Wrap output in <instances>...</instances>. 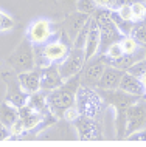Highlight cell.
<instances>
[{
  "label": "cell",
  "mask_w": 146,
  "mask_h": 147,
  "mask_svg": "<svg viewBox=\"0 0 146 147\" xmlns=\"http://www.w3.org/2000/svg\"><path fill=\"white\" fill-rule=\"evenodd\" d=\"M79 85H81V74L78 73L72 78L65 79L58 88H54V90L47 93L48 109L58 119L64 118V112L70 105L75 104L76 91H78V87Z\"/></svg>",
  "instance_id": "obj_1"
},
{
  "label": "cell",
  "mask_w": 146,
  "mask_h": 147,
  "mask_svg": "<svg viewBox=\"0 0 146 147\" xmlns=\"http://www.w3.org/2000/svg\"><path fill=\"white\" fill-rule=\"evenodd\" d=\"M100 91L104 105L107 107H113L115 110V130H117V138L123 140L124 138V130H126V112L134 102L137 101L140 96H134L129 94L126 91L120 90V88H113V90H103V88H96Z\"/></svg>",
  "instance_id": "obj_2"
},
{
  "label": "cell",
  "mask_w": 146,
  "mask_h": 147,
  "mask_svg": "<svg viewBox=\"0 0 146 147\" xmlns=\"http://www.w3.org/2000/svg\"><path fill=\"white\" fill-rule=\"evenodd\" d=\"M93 20L96 22L98 30H100V48L98 53H104L112 43H117L123 37V34L120 33V30L117 28V25L109 16V9L106 8H96V11L92 14Z\"/></svg>",
  "instance_id": "obj_3"
},
{
  "label": "cell",
  "mask_w": 146,
  "mask_h": 147,
  "mask_svg": "<svg viewBox=\"0 0 146 147\" xmlns=\"http://www.w3.org/2000/svg\"><path fill=\"white\" fill-rule=\"evenodd\" d=\"M75 104H76V107H78L79 115L90 116V118H98L103 113V110L106 109L104 101H103L100 91H98L96 88L84 87V85L78 87Z\"/></svg>",
  "instance_id": "obj_4"
},
{
  "label": "cell",
  "mask_w": 146,
  "mask_h": 147,
  "mask_svg": "<svg viewBox=\"0 0 146 147\" xmlns=\"http://www.w3.org/2000/svg\"><path fill=\"white\" fill-rule=\"evenodd\" d=\"M6 62L16 73H22V71H28L36 68V53H34L33 43L28 39L23 40L16 47V50L8 56Z\"/></svg>",
  "instance_id": "obj_5"
},
{
  "label": "cell",
  "mask_w": 146,
  "mask_h": 147,
  "mask_svg": "<svg viewBox=\"0 0 146 147\" xmlns=\"http://www.w3.org/2000/svg\"><path fill=\"white\" fill-rule=\"evenodd\" d=\"M89 17H90L89 14L79 13V11H73L70 14H65L64 20L59 22L58 25H53L58 30V37L67 43H70V45H73V40L76 39L79 30L89 20Z\"/></svg>",
  "instance_id": "obj_6"
},
{
  "label": "cell",
  "mask_w": 146,
  "mask_h": 147,
  "mask_svg": "<svg viewBox=\"0 0 146 147\" xmlns=\"http://www.w3.org/2000/svg\"><path fill=\"white\" fill-rule=\"evenodd\" d=\"M146 129V99L141 96L128 109L126 112V130L124 138L134 132Z\"/></svg>",
  "instance_id": "obj_7"
},
{
  "label": "cell",
  "mask_w": 146,
  "mask_h": 147,
  "mask_svg": "<svg viewBox=\"0 0 146 147\" xmlns=\"http://www.w3.org/2000/svg\"><path fill=\"white\" fill-rule=\"evenodd\" d=\"M76 130V136L82 141L87 140H103V129H101V122L96 118H90V116H84L79 115L75 121L72 122Z\"/></svg>",
  "instance_id": "obj_8"
},
{
  "label": "cell",
  "mask_w": 146,
  "mask_h": 147,
  "mask_svg": "<svg viewBox=\"0 0 146 147\" xmlns=\"http://www.w3.org/2000/svg\"><path fill=\"white\" fill-rule=\"evenodd\" d=\"M2 79L6 85V96H5V101L11 102L14 107H22L28 102V96L23 88L20 87V82L17 79V73H11V71H3L2 73Z\"/></svg>",
  "instance_id": "obj_9"
},
{
  "label": "cell",
  "mask_w": 146,
  "mask_h": 147,
  "mask_svg": "<svg viewBox=\"0 0 146 147\" xmlns=\"http://www.w3.org/2000/svg\"><path fill=\"white\" fill-rule=\"evenodd\" d=\"M106 62L103 59L101 53H96L93 57H90L89 61H86L84 67L81 70V85L84 87H92V88H96V84L100 81L103 71H104Z\"/></svg>",
  "instance_id": "obj_10"
},
{
  "label": "cell",
  "mask_w": 146,
  "mask_h": 147,
  "mask_svg": "<svg viewBox=\"0 0 146 147\" xmlns=\"http://www.w3.org/2000/svg\"><path fill=\"white\" fill-rule=\"evenodd\" d=\"M53 36H54L53 23L48 19H44V17L33 20L28 26V31H26V39L33 45H37V47L45 45L48 40H51Z\"/></svg>",
  "instance_id": "obj_11"
},
{
  "label": "cell",
  "mask_w": 146,
  "mask_h": 147,
  "mask_svg": "<svg viewBox=\"0 0 146 147\" xmlns=\"http://www.w3.org/2000/svg\"><path fill=\"white\" fill-rule=\"evenodd\" d=\"M84 63H86L84 48H75V47H72L69 54L65 56V59L58 63V68L62 78L69 79V78L75 76V74L81 73Z\"/></svg>",
  "instance_id": "obj_12"
},
{
  "label": "cell",
  "mask_w": 146,
  "mask_h": 147,
  "mask_svg": "<svg viewBox=\"0 0 146 147\" xmlns=\"http://www.w3.org/2000/svg\"><path fill=\"white\" fill-rule=\"evenodd\" d=\"M70 48H72L70 43L58 37L54 40H48L45 45H42V57L47 63H59L65 59Z\"/></svg>",
  "instance_id": "obj_13"
},
{
  "label": "cell",
  "mask_w": 146,
  "mask_h": 147,
  "mask_svg": "<svg viewBox=\"0 0 146 147\" xmlns=\"http://www.w3.org/2000/svg\"><path fill=\"white\" fill-rule=\"evenodd\" d=\"M39 74H41L39 87H41V90L45 91V93L58 88V87L65 81V79L61 76V73H59L58 63H47V65L39 67Z\"/></svg>",
  "instance_id": "obj_14"
},
{
  "label": "cell",
  "mask_w": 146,
  "mask_h": 147,
  "mask_svg": "<svg viewBox=\"0 0 146 147\" xmlns=\"http://www.w3.org/2000/svg\"><path fill=\"white\" fill-rule=\"evenodd\" d=\"M70 125H72V122L61 118L53 125H50L48 129L42 130L37 135V138H41V140H75L76 135L70 132L72 130Z\"/></svg>",
  "instance_id": "obj_15"
},
{
  "label": "cell",
  "mask_w": 146,
  "mask_h": 147,
  "mask_svg": "<svg viewBox=\"0 0 146 147\" xmlns=\"http://www.w3.org/2000/svg\"><path fill=\"white\" fill-rule=\"evenodd\" d=\"M44 115L39 113L37 110H34L30 104H25L22 107H19V118L17 121L22 124L23 127V133H31L36 138V127L41 124Z\"/></svg>",
  "instance_id": "obj_16"
},
{
  "label": "cell",
  "mask_w": 146,
  "mask_h": 147,
  "mask_svg": "<svg viewBox=\"0 0 146 147\" xmlns=\"http://www.w3.org/2000/svg\"><path fill=\"white\" fill-rule=\"evenodd\" d=\"M123 73H124V70H120V68L112 67V65H106L100 81H98V84H96V88H103V90L118 88V84H120V81H121Z\"/></svg>",
  "instance_id": "obj_17"
},
{
  "label": "cell",
  "mask_w": 146,
  "mask_h": 147,
  "mask_svg": "<svg viewBox=\"0 0 146 147\" xmlns=\"http://www.w3.org/2000/svg\"><path fill=\"white\" fill-rule=\"evenodd\" d=\"M100 48V30H98L96 22L93 20V17L90 16V22H89V34H87V40H86L84 47V56L86 61H89L90 57H93L98 53Z\"/></svg>",
  "instance_id": "obj_18"
},
{
  "label": "cell",
  "mask_w": 146,
  "mask_h": 147,
  "mask_svg": "<svg viewBox=\"0 0 146 147\" xmlns=\"http://www.w3.org/2000/svg\"><path fill=\"white\" fill-rule=\"evenodd\" d=\"M17 79L20 82V87L23 88L26 94H31L34 91L41 90L39 87V81H41V74H39V67L28 71H22V73H17Z\"/></svg>",
  "instance_id": "obj_19"
},
{
  "label": "cell",
  "mask_w": 146,
  "mask_h": 147,
  "mask_svg": "<svg viewBox=\"0 0 146 147\" xmlns=\"http://www.w3.org/2000/svg\"><path fill=\"white\" fill-rule=\"evenodd\" d=\"M118 88L126 91L129 94H134V96H143V87H141V82L137 76H134L129 71H124L123 76H121V81L118 84Z\"/></svg>",
  "instance_id": "obj_20"
},
{
  "label": "cell",
  "mask_w": 146,
  "mask_h": 147,
  "mask_svg": "<svg viewBox=\"0 0 146 147\" xmlns=\"http://www.w3.org/2000/svg\"><path fill=\"white\" fill-rule=\"evenodd\" d=\"M17 118H19V109L17 107H14L8 101L0 102V122H2V124H5L8 129H10V127L17 121Z\"/></svg>",
  "instance_id": "obj_21"
},
{
  "label": "cell",
  "mask_w": 146,
  "mask_h": 147,
  "mask_svg": "<svg viewBox=\"0 0 146 147\" xmlns=\"http://www.w3.org/2000/svg\"><path fill=\"white\" fill-rule=\"evenodd\" d=\"M129 6H131L132 22L137 23L146 20V0H132Z\"/></svg>",
  "instance_id": "obj_22"
},
{
  "label": "cell",
  "mask_w": 146,
  "mask_h": 147,
  "mask_svg": "<svg viewBox=\"0 0 146 147\" xmlns=\"http://www.w3.org/2000/svg\"><path fill=\"white\" fill-rule=\"evenodd\" d=\"M129 36L135 39V40L139 42V45L146 47V20L134 23L132 31H131V34H129Z\"/></svg>",
  "instance_id": "obj_23"
},
{
  "label": "cell",
  "mask_w": 146,
  "mask_h": 147,
  "mask_svg": "<svg viewBox=\"0 0 146 147\" xmlns=\"http://www.w3.org/2000/svg\"><path fill=\"white\" fill-rule=\"evenodd\" d=\"M118 43H120L123 53H134V51H137L141 47V45H139V42H137L135 39L131 37V36H123V37L118 40Z\"/></svg>",
  "instance_id": "obj_24"
},
{
  "label": "cell",
  "mask_w": 146,
  "mask_h": 147,
  "mask_svg": "<svg viewBox=\"0 0 146 147\" xmlns=\"http://www.w3.org/2000/svg\"><path fill=\"white\" fill-rule=\"evenodd\" d=\"M96 8H98V5H96L95 0H78L76 2V11L89 14V16H92L95 13Z\"/></svg>",
  "instance_id": "obj_25"
},
{
  "label": "cell",
  "mask_w": 146,
  "mask_h": 147,
  "mask_svg": "<svg viewBox=\"0 0 146 147\" xmlns=\"http://www.w3.org/2000/svg\"><path fill=\"white\" fill-rule=\"evenodd\" d=\"M89 22H90V17H89V20L86 22V25L79 30V33H78L76 39L73 40L72 47H75V48H84L86 47V40H87V34H89Z\"/></svg>",
  "instance_id": "obj_26"
},
{
  "label": "cell",
  "mask_w": 146,
  "mask_h": 147,
  "mask_svg": "<svg viewBox=\"0 0 146 147\" xmlns=\"http://www.w3.org/2000/svg\"><path fill=\"white\" fill-rule=\"evenodd\" d=\"M16 26V20L11 17L10 14L6 13H0V33H6V31H11Z\"/></svg>",
  "instance_id": "obj_27"
},
{
  "label": "cell",
  "mask_w": 146,
  "mask_h": 147,
  "mask_svg": "<svg viewBox=\"0 0 146 147\" xmlns=\"http://www.w3.org/2000/svg\"><path fill=\"white\" fill-rule=\"evenodd\" d=\"M76 2L78 0H56L58 6L61 8V11L64 14H70L73 11H76Z\"/></svg>",
  "instance_id": "obj_28"
},
{
  "label": "cell",
  "mask_w": 146,
  "mask_h": 147,
  "mask_svg": "<svg viewBox=\"0 0 146 147\" xmlns=\"http://www.w3.org/2000/svg\"><path fill=\"white\" fill-rule=\"evenodd\" d=\"M78 116H79V112H78V107L76 104H73V105H70L69 109L64 112V119H67V121H70V122H73L75 119H76Z\"/></svg>",
  "instance_id": "obj_29"
},
{
  "label": "cell",
  "mask_w": 146,
  "mask_h": 147,
  "mask_svg": "<svg viewBox=\"0 0 146 147\" xmlns=\"http://www.w3.org/2000/svg\"><path fill=\"white\" fill-rule=\"evenodd\" d=\"M126 140H140V141H146V129L143 130H139V132H134L132 135H129Z\"/></svg>",
  "instance_id": "obj_30"
},
{
  "label": "cell",
  "mask_w": 146,
  "mask_h": 147,
  "mask_svg": "<svg viewBox=\"0 0 146 147\" xmlns=\"http://www.w3.org/2000/svg\"><path fill=\"white\" fill-rule=\"evenodd\" d=\"M98 8H106V9H113L115 0H95Z\"/></svg>",
  "instance_id": "obj_31"
},
{
  "label": "cell",
  "mask_w": 146,
  "mask_h": 147,
  "mask_svg": "<svg viewBox=\"0 0 146 147\" xmlns=\"http://www.w3.org/2000/svg\"><path fill=\"white\" fill-rule=\"evenodd\" d=\"M10 136H11L10 129H8L5 124H2V122H0V140H8Z\"/></svg>",
  "instance_id": "obj_32"
},
{
  "label": "cell",
  "mask_w": 146,
  "mask_h": 147,
  "mask_svg": "<svg viewBox=\"0 0 146 147\" xmlns=\"http://www.w3.org/2000/svg\"><path fill=\"white\" fill-rule=\"evenodd\" d=\"M139 79H140V82H141V87H143V96H146V71H145L143 74H140Z\"/></svg>",
  "instance_id": "obj_33"
},
{
  "label": "cell",
  "mask_w": 146,
  "mask_h": 147,
  "mask_svg": "<svg viewBox=\"0 0 146 147\" xmlns=\"http://www.w3.org/2000/svg\"><path fill=\"white\" fill-rule=\"evenodd\" d=\"M145 61H146V47H145Z\"/></svg>",
  "instance_id": "obj_34"
},
{
  "label": "cell",
  "mask_w": 146,
  "mask_h": 147,
  "mask_svg": "<svg viewBox=\"0 0 146 147\" xmlns=\"http://www.w3.org/2000/svg\"><path fill=\"white\" fill-rule=\"evenodd\" d=\"M51 2H53V3H54V2H56V0H51Z\"/></svg>",
  "instance_id": "obj_35"
},
{
  "label": "cell",
  "mask_w": 146,
  "mask_h": 147,
  "mask_svg": "<svg viewBox=\"0 0 146 147\" xmlns=\"http://www.w3.org/2000/svg\"><path fill=\"white\" fill-rule=\"evenodd\" d=\"M143 98H145V99H146V96H143Z\"/></svg>",
  "instance_id": "obj_36"
},
{
  "label": "cell",
  "mask_w": 146,
  "mask_h": 147,
  "mask_svg": "<svg viewBox=\"0 0 146 147\" xmlns=\"http://www.w3.org/2000/svg\"><path fill=\"white\" fill-rule=\"evenodd\" d=\"M0 13H2V11H0Z\"/></svg>",
  "instance_id": "obj_37"
}]
</instances>
